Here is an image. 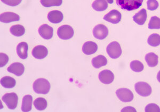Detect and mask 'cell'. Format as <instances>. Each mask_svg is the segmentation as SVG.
<instances>
[{
	"mask_svg": "<svg viewBox=\"0 0 160 112\" xmlns=\"http://www.w3.org/2000/svg\"><path fill=\"white\" fill-rule=\"evenodd\" d=\"M50 84L47 79L44 78H38L33 83V90L38 94H46L49 92L50 90Z\"/></svg>",
	"mask_w": 160,
	"mask_h": 112,
	"instance_id": "6da1fadb",
	"label": "cell"
},
{
	"mask_svg": "<svg viewBox=\"0 0 160 112\" xmlns=\"http://www.w3.org/2000/svg\"><path fill=\"white\" fill-rule=\"evenodd\" d=\"M144 0H116L117 4L122 9L132 11L142 6Z\"/></svg>",
	"mask_w": 160,
	"mask_h": 112,
	"instance_id": "7a4b0ae2",
	"label": "cell"
},
{
	"mask_svg": "<svg viewBox=\"0 0 160 112\" xmlns=\"http://www.w3.org/2000/svg\"><path fill=\"white\" fill-rule=\"evenodd\" d=\"M106 51L109 57L113 59H118L120 57L122 52L120 44L117 41L110 43L107 47Z\"/></svg>",
	"mask_w": 160,
	"mask_h": 112,
	"instance_id": "3957f363",
	"label": "cell"
},
{
	"mask_svg": "<svg viewBox=\"0 0 160 112\" xmlns=\"http://www.w3.org/2000/svg\"><path fill=\"white\" fill-rule=\"evenodd\" d=\"M2 99L10 109H15L18 105V97L14 92L6 93L2 97Z\"/></svg>",
	"mask_w": 160,
	"mask_h": 112,
	"instance_id": "277c9868",
	"label": "cell"
},
{
	"mask_svg": "<svg viewBox=\"0 0 160 112\" xmlns=\"http://www.w3.org/2000/svg\"><path fill=\"white\" fill-rule=\"evenodd\" d=\"M74 29L71 26L64 25L58 29L57 35L59 38L62 40H68L73 37Z\"/></svg>",
	"mask_w": 160,
	"mask_h": 112,
	"instance_id": "5b68a950",
	"label": "cell"
},
{
	"mask_svg": "<svg viewBox=\"0 0 160 112\" xmlns=\"http://www.w3.org/2000/svg\"><path fill=\"white\" fill-rule=\"evenodd\" d=\"M135 88L137 93L142 97H148L152 93V88L148 83L139 82L136 83Z\"/></svg>",
	"mask_w": 160,
	"mask_h": 112,
	"instance_id": "8992f818",
	"label": "cell"
},
{
	"mask_svg": "<svg viewBox=\"0 0 160 112\" xmlns=\"http://www.w3.org/2000/svg\"><path fill=\"white\" fill-rule=\"evenodd\" d=\"M116 94L118 99L124 103L130 102L133 99L132 92L128 88H119L116 91Z\"/></svg>",
	"mask_w": 160,
	"mask_h": 112,
	"instance_id": "52a82bcc",
	"label": "cell"
},
{
	"mask_svg": "<svg viewBox=\"0 0 160 112\" xmlns=\"http://www.w3.org/2000/svg\"><path fill=\"white\" fill-rule=\"evenodd\" d=\"M108 29L103 24H98L93 29V35L99 40H103L108 37Z\"/></svg>",
	"mask_w": 160,
	"mask_h": 112,
	"instance_id": "ba28073f",
	"label": "cell"
},
{
	"mask_svg": "<svg viewBox=\"0 0 160 112\" xmlns=\"http://www.w3.org/2000/svg\"><path fill=\"white\" fill-rule=\"evenodd\" d=\"M122 18V15L117 10H112L109 13L105 15L104 17V20L107 21L108 22L111 23L112 24H118L121 21Z\"/></svg>",
	"mask_w": 160,
	"mask_h": 112,
	"instance_id": "9c48e42d",
	"label": "cell"
},
{
	"mask_svg": "<svg viewBox=\"0 0 160 112\" xmlns=\"http://www.w3.org/2000/svg\"><path fill=\"white\" fill-rule=\"evenodd\" d=\"M32 55L35 59L41 60L43 59L48 54V50L45 46L38 45L35 47L32 50Z\"/></svg>",
	"mask_w": 160,
	"mask_h": 112,
	"instance_id": "30bf717a",
	"label": "cell"
},
{
	"mask_svg": "<svg viewBox=\"0 0 160 112\" xmlns=\"http://www.w3.org/2000/svg\"><path fill=\"white\" fill-rule=\"evenodd\" d=\"M99 79L102 83L109 84L114 81V75L111 70H102L99 74Z\"/></svg>",
	"mask_w": 160,
	"mask_h": 112,
	"instance_id": "8fae6325",
	"label": "cell"
},
{
	"mask_svg": "<svg viewBox=\"0 0 160 112\" xmlns=\"http://www.w3.org/2000/svg\"><path fill=\"white\" fill-rule=\"evenodd\" d=\"M38 33L41 37L46 40L52 38L53 34V28L48 24H43L38 29Z\"/></svg>",
	"mask_w": 160,
	"mask_h": 112,
	"instance_id": "7c38bea8",
	"label": "cell"
},
{
	"mask_svg": "<svg viewBox=\"0 0 160 112\" xmlns=\"http://www.w3.org/2000/svg\"><path fill=\"white\" fill-rule=\"evenodd\" d=\"M20 20V17L18 15L11 12L2 13L0 15V21L4 23L17 22Z\"/></svg>",
	"mask_w": 160,
	"mask_h": 112,
	"instance_id": "4fadbf2b",
	"label": "cell"
},
{
	"mask_svg": "<svg viewBox=\"0 0 160 112\" xmlns=\"http://www.w3.org/2000/svg\"><path fill=\"white\" fill-rule=\"evenodd\" d=\"M8 72L14 74L17 76H20L24 74L25 67L24 65L19 62L13 63L7 68Z\"/></svg>",
	"mask_w": 160,
	"mask_h": 112,
	"instance_id": "5bb4252c",
	"label": "cell"
},
{
	"mask_svg": "<svg viewBox=\"0 0 160 112\" xmlns=\"http://www.w3.org/2000/svg\"><path fill=\"white\" fill-rule=\"evenodd\" d=\"M64 19V16L62 13L59 10H53L48 13V19L49 22L57 24L61 22Z\"/></svg>",
	"mask_w": 160,
	"mask_h": 112,
	"instance_id": "9a60e30c",
	"label": "cell"
},
{
	"mask_svg": "<svg viewBox=\"0 0 160 112\" xmlns=\"http://www.w3.org/2000/svg\"><path fill=\"white\" fill-rule=\"evenodd\" d=\"M98 50L96 43L92 41H88L84 43L82 47V51L86 55H91L95 53Z\"/></svg>",
	"mask_w": 160,
	"mask_h": 112,
	"instance_id": "2e32d148",
	"label": "cell"
},
{
	"mask_svg": "<svg viewBox=\"0 0 160 112\" xmlns=\"http://www.w3.org/2000/svg\"><path fill=\"white\" fill-rule=\"evenodd\" d=\"M28 46L25 42L19 43L17 47V53L20 59L22 60L27 59L28 56Z\"/></svg>",
	"mask_w": 160,
	"mask_h": 112,
	"instance_id": "e0dca14e",
	"label": "cell"
},
{
	"mask_svg": "<svg viewBox=\"0 0 160 112\" xmlns=\"http://www.w3.org/2000/svg\"><path fill=\"white\" fill-rule=\"evenodd\" d=\"M147 11L145 9H142L133 17V19L137 24L139 25H142L145 24L146 20L147 19Z\"/></svg>",
	"mask_w": 160,
	"mask_h": 112,
	"instance_id": "ac0fdd59",
	"label": "cell"
},
{
	"mask_svg": "<svg viewBox=\"0 0 160 112\" xmlns=\"http://www.w3.org/2000/svg\"><path fill=\"white\" fill-rule=\"evenodd\" d=\"M33 98L31 95L25 96L22 99V112H30L32 110Z\"/></svg>",
	"mask_w": 160,
	"mask_h": 112,
	"instance_id": "d6986e66",
	"label": "cell"
},
{
	"mask_svg": "<svg viewBox=\"0 0 160 112\" xmlns=\"http://www.w3.org/2000/svg\"><path fill=\"white\" fill-rule=\"evenodd\" d=\"M108 63V60L103 55H99L93 57L92 60V64L94 68L96 69L105 66Z\"/></svg>",
	"mask_w": 160,
	"mask_h": 112,
	"instance_id": "ffe728a7",
	"label": "cell"
},
{
	"mask_svg": "<svg viewBox=\"0 0 160 112\" xmlns=\"http://www.w3.org/2000/svg\"><path fill=\"white\" fill-rule=\"evenodd\" d=\"M1 84L2 87L7 88H14L16 84L15 79L10 76H5L1 79Z\"/></svg>",
	"mask_w": 160,
	"mask_h": 112,
	"instance_id": "44dd1931",
	"label": "cell"
},
{
	"mask_svg": "<svg viewBox=\"0 0 160 112\" xmlns=\"http://www.w3.org/2000/svg\"><path fill=\"white\" fill-rule=\"evenodd\" d=\"M93 9L97 11H103L108 8V3L106 0H95L92 4Z\"/></svg>",
	"mask_w": 160,
	"mask_h": 112,
	"instance_id": "7402d4cb",
	"label": "cell"
},
{
	"mask_svg": "<svg viewBox=\"0 0 160 112\" xmlns=\"http://www.w3.org/2000/svg\"><path fill=\"white\" fill-rule=\"evenodd\" d=\"M158 57L154 53H149L145 56L146 62L150 67H154L158 64Z\"/></svg>",
	"mask_w": 160,
	"mask_h": 112,
	"instance_id": "603a6c76",
	"label": "cell"
},
{
	"mask_svg": "<svg viewBox=\"0 0 160 112\" xmlns=\"http://www.w3.org/2000/svg\"><path fill=\"white\" fill-rule=\"evenodd\" d=\"M10 32L13 35L16 37H20L24 35L25 32V29L23 26L21 25H15L11 26L10 29Z\"/></svg>",
	"mask_w": 160,
	"mask_h": 112,
	"instance_id": "cb8c5ba5",
	"label": "cell"
},
{
	"mask_svg": "<svg viewBox=\"0 0 160 112\" xmlns=\"http://www.w3.org/2000/svg\"><path fill=\"white\" fill-rule=\"evenodd\" d=\"M34 105L38 110H43L47 108L48 103L43 98H38L34 101Z\"/></svg>",
	"mask_w": 160,
	"mask_h": 112,
	"instance_id": "d4e9b609",
	"label": "cell"
},
{
	"mask_svg": "<svg viewBox=\"0 0 160 112\" xmlns=\"http://www.w3.org/2000/svg\"><path fill=\"white\" fill-rule=\"evenodd\" d=\"M148 44L152 47H157L160 45V35L154 33L151 35L148 40Z\"/></svg>",
	"mask_w": 160,
	"mask_h": 112,
	"instance_id": "484cf974",
	"label": "cell"
},
{
	"mask_svg": "<svg viewBox=\"0 0 160 112\" xmlns=\"http://www.w3.org/2000/svg\"><path fill=\"white\" fill-rule=\"evenodd\" d=\"M40 2L43 7L49 8L53 6H61L62 0H41Z\"/></svg>",
	"mask_w": 160,
	"mask_h": 112,
	"instance_id": "4316f807",
	"label": "cell"
},
{
	"mask_svg": "<svg viewBox=\"0 0 160 112\" xmlns=\"http://www.w3.org/2000/svg\"><path fill=\"white\" fill-rule=\"evenodd\" d=\"M130 66L132 70L136 72H139L144 70V65L140 61L138 60L132 61L130 63Z\"/></svg>",
	"mask_w": 160,
	"mask_h": 112,
	"instance_id": "83f0119b",
	"label": "cell"
},
{
	"mask_svg": "<svg viewBox=\"0 0 160 112\" xmlns=\"http://www.w3.org/2000/svg\"><path fill=\"white\" fill-rule=\"evenodd\" d=\"M148 29H160V19L157 16L152 17L148 24Z\"/></svg>",
	"mask_w": 160,
	"mask_h": 112,
	"instance_id": "f1b7e54d",
	"label": "cell"
},
{
	"mask_svg": "<svg viewBox=\"0 0 160 112\" xmlns=\"http://www.w3.org/2000/svg\"><path fill=\"white\" fill-rule=\"evenodd\" d=\"M148 9L151 11L157 9L158 7V3L157 0H148L147 2Z\"/></svg>",
	"mask_w": 160,
	"mask_h": 112,
	"instance_id": "f546056e",
	"label": "cell"
},
{
	"mask_svg": "<svg viewBox=\"0 0 160 112\" xmlns=\"http://www.w3.org/2000/svg\"><path fill=\"white\" fill-rule=\"evenodd\" d=\"M145 110L146 112H160V108L155 104H150L146 106Z\"/></svg>",
	"mask_w": 160,
	"mask_h": 112,
	"instance_id": "4dcf8cb0",
	"label": "cell"
},
{
	"mask_svg": "<svg viewBox=\"0 0 160 112\" xmlns=\"http://www.w3.org/2000/svg\"><path fill=\"white\" fill-rule=\"evenodd\" d=\"M9 61V57L7 54L1 53H0V67L2 68L5 66Z\"/></svg>",
	"mask_w": 160,
	"mask_h": 112,
	"instance_id": "1f68e13d",
	"label": "cell"
},
{
	"mask_svg": "<svg viewBox=\"0 0 160 112\" xmlns=\"http://www.w3.org/2000/svg\"><path fill=\"white\" fill-rule=\"evenodd\" d=\"M1 1L8 6L15 7L19 5L22 2V0H1Z\"/></svg>",
	"mask_w": 160,
	"mask_h": 112,
	"instance_id": "d6a6232c",
	"label": "cell"
},
{
	"mask_svg": "<svg viewBox=\"0 0 160 112\" xmlns=\"http://www.w3.org/2000/svg\"><path fill=\"white\" fill-rule=\"evenodd\" d=\"M121 112H136V110L132 107H127L122 109Z\"/></svg>",
	"mask_w": 160,
	"mask_h": 112,
	"instance_id": "836d02e7",
	"label": "cell"
},
{
	"mask_svg": "<svg viewBox=\"0 0 160 112\" xmlns=\"http://www.w3.org/2000/svg\"><path fill=\"white\" fill-rule=\"evenodd\" d=\"M157 79H158V81L160 83V71L158 72V75H157Z\"/></svg>",
	"mask_w": 160,
	"mask_h": 112,
	"instance_id": "e575fe53",
	"label": "cell"
},
{
	"mask_svg": "<svg viewBox=\"0 0 160 112\" xmlns=\"http://www.w3.org/2000/svg\"><path fill=\"white\" fill-rule=\"evenodd\" d=\"M108 1V3L109 4H112L113 3V0H106Z\"/></svg>",
	"mask_w": 160,
	"mask_h": 112,
	"instance_id": "d590c367",
	"label": "cell"
}]
</instances>
